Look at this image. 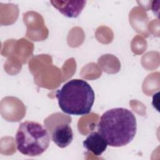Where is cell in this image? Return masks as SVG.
<instances>
[{
  "instance_id": "4",
  "label": "cell",
  "mask_w": 160,
  "mask_h": 160,
  "mask_svg": "<svg viewBox=\"0 0 160 160\" xmlns=\"http://www.w3.org/2000/svg\"><path fill=\"white\" fill-rule=\"evenodd\" d=\"M52 5L64 16L77 18L86 3V1H51Z\"/></svg>"
},
{
  "instance_id": "5",
  "label": "cell",
  "mask_w": 160,
  "mask_h": 160,
  "mask_svg": "<svg viewBox=\"0 0 160 160\" xmlns=\"http://www.w3.org/2000/svg\"><path fill=\"white\" fill-rule=\"evenodd\" d=\"M73 139L72 128L68 124L58 125L52 133V141L59 148H64L68 146Z\"/></svg>"
},
{
  "instance_id": "3",
  "label": "cell",
  "mask_w": 160,
  "mask_h": 160,
  "mask_svg": "<svg viewBox=\"0 0 160 160\" xmlns=\"http://www.w3.org/2000/svg\"><path fill=\"white\" fill-rule=\"evenodd\" d=\"M17 149L28 156H38L48 148L50 136L48 130L40 123L26 121L20 123L16 136Z\"/></svg>"
},
{
  "instance_id": "1",
  "label": "cell",
  "mask_w": 160,
  "mask_h": 160,
  "mask_svg": "<svg viewBox=\"0 0 160 160\" xmlns=\"http://www.w3.org/2000/svg\"><path fill=\"white\" fill-rule=\"evenodd\" d=\"M137 122L132 111L123 108L108 110L100 118L98 132L112 147L128 144L135 137Z\"/></svg>"
},
{
  "instance_id": "2",
  "label": "cell",
  "mask_w": 160,
  "mask_h": 160,
  "mask_svg": "<svg viewBox=\"0 0 160 160\" xmlns=\"http://www.w3.org/2000/svg\"><path fill=\"white\" fill-rule=\"evenodd\" d=\"M56 97L62 112L75 116L89 114L95 99L92 87L79 79H71L64 84L56 91Z\"/></svg>"
},
{
  "instance_id": "6",
  "label": "cell",
  "mask_w": 160,
  "mask_h": 160,
  "mask_svg": "<svg viewBox=\"0 0 160 160\" xmlns=\"http://www.w3.org/2000/svg\"><path fill=\"white\" fill-rule=\"evenodd\" d=\"M82 143L84 148L97 156H101L108 146L107 142L98 132H91Z\"/></svg>"
}]
</instances>
